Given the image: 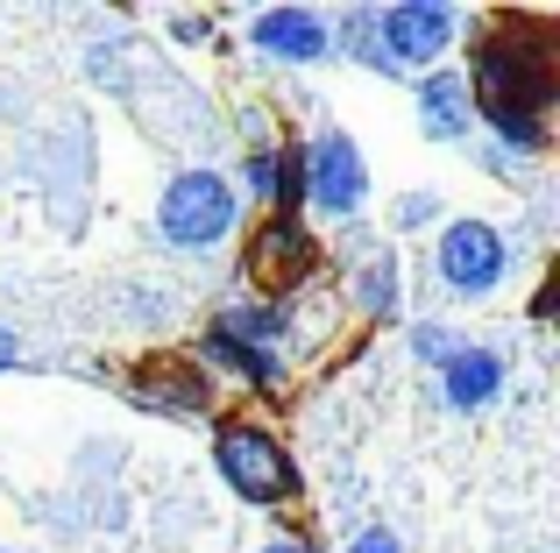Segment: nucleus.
Instances as JSON below:
<instances>
[{
	"instance_id": "nucleus-17",
	"label": "nucleus",
	"mask_w": 560,
	"mask_h": 553,
	"mask_svg": "<svg viewBox=\"0 0 560 553\" xmlns=\"http://www.w3.org/2000/svg\"><path fill=\"white\" fill-rule=\"evenodd\" d=\"M348 553H397V540H390V532H383V526H370V532H362V540L348 546Z\"/></svg>"
},
{
	"instance_id": "nucleus-9",
	"label": "nucleus",
	"mask_w": 560,
	"mask_h": 553,
	"mask_svg": "<svg viewBox=\"0 0 560 553\" xmlns=\"http://www.w3.org/2000/svg\"><path fill=\"white\" fill-rule=\"evenodd\" d=\"M256 43H262L270 57H291V64H313V57L334 50L327 22H319V14H305V8H270V14L256 22Z\"/></svg>"
},
{
	"instance_id": "nucleus-8",
	"label": "nucleus",
	"mask_w": 560,
	"mask_h": 553,
	"mask_svg": "<svg viewBox=\"0 0 560 553\" xmlns=\"http://www.w3.org/2000/svg\"><path fill=\"white\" fill-rule=\"evenodd\" d=\"M440 390H447L454 412L490 404L497 390H504V355H497V348H454V355L440 362Z\"/></svg>"
},
{
	"instance_id": "nucleus-7",
	"label": "nucleus",
	"mask_w": 560,
	"mask_h": 553,
	"mask_svg": "<svg viewBox=\"0 0 560 553\" xmlns=\"http://www.w3.org/2000/svg\"><path fill=\"white\" fill-rule=\"evenodd\" d=\"M313 263H319V249H313V235H305L291 213H277V221L256 235V249H248V270H256V284H270V291L305 284Z\"/></svg>"
},
{
	"instance_id": "nucleus-3",
	"label": "nucleus",
	"mask_w": 560,
	"mask_h": 553,
	"mask_svg": "<svg viewBox=\"0 0 560 553\" xmlns=\"http://www.w3.org/2000/svg\"><path fill=\"white\" fill-rule=\"evenodd\" d=\"M213 469L228 475V490H234V497H248V504H284V497H299V469H291V455L262 426H220Z\"/></svg>"
},
{
	"instance_id": "nucleus-12",
	"label": "nucleus",
	"mask_w": 560,
	"mask_h": 553,
	"mask_svg": "<svg viewBox=\"0 0 560 553\" xmlns=\"http://www.w3.org/2000/svg\"><path fill=\"white\" fill-rule=\"evenodd\" d=\"M248 185H256L262 199H270L277 213H291L305 199V185H299V156H270V150H256L248 156Z\"/></svg>"
},
{
	"instance_id": "nucleus-14",
	"label": "nucleus",
	"mask_w": 560,
	"mask_h": 553,
	"mask_svg": "<svg viewBox=\"0 0 560 553\" xmlns=\"http://www.w3.org/2000/svg\"><path fill=\"white\" fill-rule=\"evenodd\" d=\"M362 305H370L376 319L397 313V270L390 263H370V270H362Z\"/></svg>"
},
{
	"instance_id": "nucleus-1",
	"label": "nucleus",
	"mask_w": 560,
	"mask_h": 553,
	"mask_svg": "<svg viewBox=\"0 0 560 553\" xmlns=\"http://www.w3.org/2000/svg\"><path fill=\"white\" fill-rule=\"evenodd\" d=\"M560 79H553V43L525 36V28H497L476 50V85L468 107L490 114V128L518 150H547V107H553Z\"/></svg>"
},
{
	"instance_id": "nucleus-6",
	"label": "nucleus",
	"mask_w": 560,
	"mask_h": 553,
	"mask_svg": "<svg viewBox=\"0 0 560 553\" xmlns=\"http://www.w3.org/2000/svg\"><path fill=\"white\" fill-rule=\"evenodd\" d=\"M370 36H376L383 64H390V79H397L405 64H425V57H440V50H447L454 14H447V8H425V0H405V8H383V14H370Z\"/></svg>"
},
{
	"instance_id": "nucleus-2",
	"label": "nucleus",
	"mask_w": 560,
	"mask_h": 553,
	"mask_svg": "<svg viewBox=\"0 0 560 553\" xmlns=\"http://www.w3.org/2000/svg\"><path fill=\"white\" fill-rule=\"evenodd\" d=\"M234 221H242V199H234V185L220 178V170H185V178H171L164 207H156V227H164V242H178V249H213V242L234 235Z\"/></svg>"
},
{
	"instance_id": "nucleus-15",
	"label": "nucleus",
	"mask_w": 560,
	"mask_h": 553,
	"mask_svg": "<svg viewBox=\"0 0 560 553\" xmlns=\"http://www.w3.org/2000/svg\"><path fill=\"white\" fill-rule=\"evenodd\" d=\"M433 213H440V199H433V192H411V199H397V221H405V227H425Z\"/></svg>"
},
{
	"instance_id": "nucleus-16",
	"label": "nucleus",
	"mask_w": 560,
	"mask_h": 553,
	"mask_svg": "<svg viewBox=\"0 0 560 553\" xmlns=\"http://www.w3.org/2000/svg\"><path fill=\"white\" fill-rule=\"evenodd\" d=\"M411 348H419L425 362H447V355H454V341H447L440 327H419V333H411Z\"/></svg>"
},
{
	"instance_id": "nucleus-19",
	"label": "nucleus",
	"mask_w": 560,
	"mask_h": 553,
	"mask_svg": "<svg viewBox=\"0 0 560 553\" xmlns=\"http://www.w3.org/2000/svg\"><path fill=\"white\" fill-rule=\"evenodd\" d=\"M262 553H313V546H305V540H270Z\"/></svg>"
},
{
	"instance_id": "nucleus-18",
	"label": "nucleus",
	"mask_w": 560,
	"mask_h": 553,
	"mask_svg": "<svg viewBox=\"0 0 560 553\" xmlns=\"http://www.w3.org/2000/svg\"><path fill=\"white\" fill-rule=\"evenodd\" d=\"M14 362H22V341H14V333L0 327V369H14Z\"/></svg>"
},
{
	"instance_id": "nucleus-13",
	"label": "nucleus",
	"mask_w": 560,
	"mask_h": 553,
	"mask_svg": "<svg viewBox=\"0 0 560 553\" xmlns=\"http://www.w3.org/2000/svg\"><path fill=\"white\" fill-rule=\"evenodd\" d=\"M206 355H213V362H228V369H242L256 390H270V384H277V362H270V355H248V348H234L228 333H206Z\"/></svg>"
},
{
	"instance_id": "nucleus-10",
	"label": "nucleus",
	"mask_w": 560,
	"mask_h": 553,
	"mask_svg": "<svg viewBox=\"0 0 560 553\" xmlns=\"http://www.w3.org/2000/svg\"><path fill=\"white\" fill-rule=\"evenodd\" d=\"M419 121H425V136H440V142L468 136V121H476V107H468V79H454V71H425V79H419Z\"/></svg>"
},
{
	"instance_id": "nucleus-5",
	"label": "nucleus",
	"mask_w": 560,
	"mask_h": 553,
	"mask_svg": "<svg viewBox=\"0 0 560 553\" xmlns=\"http://www.w3.org/2000/svg\"><path fill=\"white\" fill-rule=\"evenodd\" d=\"M504 263H511V249H504V235H497L490 221H447V235H440V256H433L440 284L462 291V298H482V291L504 276Z\"/></svg>"
},
{
	"instance_id": "nucleus-4",
	"label": "nucleus",
	"mask_w": 560,
	"mask_h": 553,
	"mask_svg": "<svg viewBox=\"0 0 560 553\" xmlns=\"http://www.w3.org/2000/svg\"><path fill=\"white\" fill-rule=\"evenodd\" d=\"M299 185H305V199H313L319 213H334V221H348V213L370 199V170H362V150L341 136V128H334V136H319L313 150H305Z\"/></svg>"
},
{
	"instance_id": "nucleus-11",
	"label": "nucleus",
	"mask_w": 560,
	"mask_h": 553,
	"mask_svg": "<svg viewBox=\"0 0 560 553\" xmlns=\"http://www.w3.org/2000/svg\"><path fill=\"white\" fill-rule=\"evenodd\" d=\"M284 305H234V313H220V327L213 333H228L234 348H248V355H262L270 341H284Z\"/></svg>"
}]
</instances>
